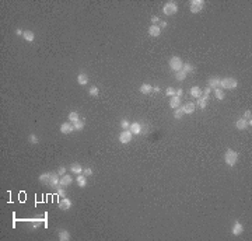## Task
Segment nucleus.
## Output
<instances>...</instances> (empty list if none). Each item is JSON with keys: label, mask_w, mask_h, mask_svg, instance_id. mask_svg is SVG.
Returning <instances> with one entry per match:
<instances>
[{"label": "nucleus", "mask_w": 252, "mask_h": 241, "mask_svg": "<svg viewBox=\"0 0 252 241\" xmlns=\"http://www.w3.org/2000/svg\"><path fill=\"white\" fill-rule=\"evenodd\" d=\"M178 13V4L175 2H167L163 6V14L167 17L174 16V14Z\"/></svg>", "instance_id": "3"}, {"label": "nucleus", "mask_w": 252, "mask_h": 241, "mask_svg": "<svg viewBox=\"0 0 252 241\" xmlns=\"http://www.w3.org/2000/svg\"><path fill=\"white\" fill-rule=\"evenodd\" d=\"M237 160H238V153L233 149H227V152L224 153V161L228 167H234Z\"/></svg>", "instance_id": "2"}, {"label": "nucleus", "mask_w": 252, "mask_h": 241, "mask_svg": "<svg viewBox=\"0 0 252 241\" xmlns=\"http://www.w3.org/2000/svg\"><path fill=\"white\" fill-rule=\"evenodd\" d=\"M153 91H154V93H160L161 91L160 86H153Z\"/></svg>", "instance_id": "47"}, {"label": "nucleus", "mask_w": 252, "mask_h": 241, "mask_svg": "<svg viewBox=\"0 0 252 241\" xmlns=\"http://www.w3.org/2000/svg\"><path fill=\"white\" fill-rule=\"evenodd\" d=\"M28 222H31V226H32V228H38L39 226L42 224V219H29Z\"/></svg>", "instance_id": "33"}, {"label": "nucleus", "mask_w": 252, "mask_h": 241, "mask_svg": "<svg viewBox=\"0 0 252 241\" xmlns=\"http://www.w3.org/2000/svg\"><path fill=\"white\" fill-rule=\"evenodd\" d=\"M168 63H170V69L172 72H175V73L182 70V66H184V62H182V59L179 58V56H172Z\"/></svg>", "instance_id": "4"}, {"label": "nucleus", "mask_w": 252, "mask_h": 241, "mask_svg": "<svg viewBox=\"0 0 252 241\" xmlns=\"http://www.w3.org/2000/svg\"><path fill=\"white\" fill-rule=\"evenodd\" d=\"M67 119H69V122H71V123L77 122V120L80 119L79 112H76V111H73V112H70V114H69V116H67Z\"/></svg>", "instance_id": "28"}, {"label": "nucleus", "mask_w": 252, "mask_h": 241, "mask_svg": "<svg viewBox=\"0 0 252 241\" xmlns=\"http://www.w3.org/2000/svg\"><path fill=\"white\" fill-rule=\"evenodd\" d=\"M207 101H209V97H206V95H202L200 98H197L196 105L200 108V110H206V107H207Z\"/></svg>", "instance_id": "20"}, {"label": "nucleus", "mask_w": 252, "mask_h": 241, "mask_svg": "<svg viewBox=\"0 0 252 241\" xmlns=\"http://www.w3.org/2000/svg\"><path fill=\"white\" fill-rule=\"evenodd\" d=\"M49 177H50V173H42L41 175L38 177V179H39L41 184H46L48 185V182H49Z\"/></svg>", "instance_id": "27"}, {"label": "nucleus", "mask_w": 252, "mask_h": 241, "mask_svg": "<svg viewBox=\"0 0 252 241\" xmlns=\"http://www.w3.org/2000/svg\"><path fill=\"white\" fill-rule=\"evenodd\" d=\"M186 76H188V74L185 73L184 70H179V72H176V73H175V79L178 80V81H184L185 79H186Z\"/></svg>", "instance_id": "32"}, {"label": "nucleus", "mask_w": 252, "mask_h": 241, "mask_svg": "<svg viewBox=\"0 0 252 241\" xmlns=\"http://www.w3.org/2000/svg\"><path fill=\"white\" fill-rule=\"evenodd\" d=\"M56 195H58L59 198H65L66 196V189L63 188V186H59V188L56 189Z\"/></svg>", "instance_id": "38"}, {"label": "nucleus", "mask_w": 252, "mask_h": 241, "mask_svg": "<svg viewBox=\"0 0 252 241\" xmlns=\"http://www.w3.org/2000/svg\"><path fill=\"white\" fill-rule=\"evenodd\" d=\"M182 70H184L186 74H189V73H192V72H195V66L186 62V63H184V66H182Z\"/></svg>", "instance_id": "29"}, {"label": "nucleus", "mask_w": 252, "mask_h": 241, "mask_svg": "<svg viewBox=\"0 0 252 241\" xmlns=\"http://www.w3.org/2000/svg\"><path fill=\"white\" fill-rule=\"evenodd\" d=\"M242 118H244V119H247L248 120V125H252V112H251V110H247V111H245V112H244V116H242Z\"/></svg>", "instance_id": "34"}, {"label": "nucleus", "mask_w": 252, "mask_h": 241, "mask_svg": "<svg viewBox=\"0 0 252 241\" xmlns=\"http://www.w3.org/2000/svg\"><path fill=\"white\" fill-rule=\"evenodd\" d=\"M179 105H181V98L176 97V95L171 97V100H170V107L172 108V110H176V108H179Z\"/></svg>", "instance_id": "24"}, {"label": "nucleus", "mask_w": 252, "mask_h": 241, "mask_svg": "<svg viewBox=\"0 0 252 241\" xmlns=\"http://www.w3.org/2000/svg\"><path fill=\"white\" fill-rule=\"evenodd\" d=\"M60 132L63 135H69V133H71V132H74V126H73V123L71 122H63L62 125H60Z\"/></svg>", "instance_id": "11"}, {"label": "nucleus", "mask_w": 252, "mask_h": 241, "mask_svg": "<svg viewBox=\"0 0 252 241\" xmlns=\"http://www.w3.org/2000/svg\"><path fill=\"white\" fill-rule=\"evenodd\" d=\"M16 34L18 35V37H23V34H24V29H23V28H17V29H16Z\"/></svg>", "instance_id": "46"}, {"label": "nucleus", "mask_w": 252, "mask_h": 241, "mask_svg": "<svg viewBox=\"0 0 252 241\" xmlns=\"http://www.w3.org/2000/svg\"><path fill=\"white\" fill-rule=\"evenodd\" d=\"M129 131L132 132V135H140L142 133V125H140L139 122H133V123H130Z\"/></svg>", "instance_id": "16"}, {"label": "nucleus", "mask_w": 252, "mask_h": 241, "mask_svg": "<svg viewBox=\"0 0 252 241\" xmlns=\"http://www.w3.org/2000/svg\"><path fill=\"white\" fill-rule=\"evenodd\" d=\"M83 170H84V167L80 164V163H73V164H70V171L74 174V175L83 174Z\"/></svg>", "instance_id": "13"}, {"label": "nucleus", "mask_w": 252, "mask_h": 241, "mask_svg": "<svg viewBox=\"0 0 252 241\" xmlns=\"http://www.w3.org/2000/svg\"><path fill=\"white\" fill-rule=\"evenodd\" d=\"M248 126H249V125H248V120L244 119V118H239V119L235 122V128L238 129V131H245Z\"/></svg>", "instance_id": "18"}, {"label": "nucleus", "mask_w": 252, "mask_h": 241, "mask_svg": "<svg viewBox=\"0 0 252 241\" xmlns=\"http://www.w3.org/2000/svg\"><path fill=\"white\" fill-rule=\"evenodd\" d=\"M210 93H212V88H210V87H205V91H202V95H206V97H209Z\"/></svg>", "instance_id": "42"}, {"label": "nucleus", "mask_w": 252, "mask_h": 241, "mask_svg": "<svg viewBox=\"0 0 252 241\" xmlns=\"http://www.w3.org/2000/svg\"><path fill=\"white\" fill-rule=\"evenodd\" d=\"M58 174H59V175H65V174H66V167H63V165H60V167H59L58 168Z\"/></svg>", "instance_id": "41"}, {"label": "nucleus", "mask_w": 252, "mask_h": 241, "mask_svg": "<svg viewBox=\"0 0 252 241\" xmlns=\"http://www.w3.org/2000/svg\"><path fill=\"white\" fill-rule=\"evenodd\" d=\"M28 142H29L31 144H38V143H39V139H38V136H37L35 133H31V135L28 136Z\"/></svg>", "instance_id": "35"}, {"label": "nucleus", "mask_w": 252, "mask_h": 241, "mask_svg": "<svg viewBox=\"0 0 252 241\" xmlns=\"http://www.w3.org/2000/svg\"><path fill=\"white\" fill-rule=\"evenodd\" d=\"M182 116H184V112H182L181 108H176V110H174V118H175V119H181Z\"/></svg>", "instance_id": "37"}, {"label": "nucleus", "mask_w": 252, "mask_h": 241, "mask_svg": "<svg viewBox=\"0 0 252 241\" xmlns=\"http://www.w3.org/2000/svg\"><path fill=\"white\" fill-rule=\"evenodd\" d=\"M150 21H151L153 24H158V23H160V19H158L157 16H153V17H151V20H150Z\"/></svg>", "instance_id": "44"}, {"label": "nucleus", "mask_w": 252, "mask_h": 241, "mask_svg": "<svg viewBox=\"0 0 252 241\" xmlns=\"http://www.w3.org/2000/svg\"><path fill=\"white\" fill-rule=\"evenodd\" d=\"M205 8V2L203 0H192L191 2V13L196 14V13H200V11Z\"/></svg>", "instance_id": "6"}, {"label": "nucleus", "mask_w": 252, "mask_h": 241, "mask_svg": "<svg viewBox=\"0 0 252 241\" xmlns=\"http://www.w3.org/2000/svg\"><path fill=\"white\" fill-rule=\"evenodd\" d=\"M74 126V131H83L84 126H86V119H79L77 122L73 123Z\"/></svg>", "instance_id": "26"}, {"label": "nucleus", "mask_w": 252, "mask_h": 241, "mask_svg": "<svg viewBox=\"0 0 252 241\" xmlns=\"http://www.w3.org/2000/svg\"><path fill=\"white\" fill-rule=\"evenodd\" d=\"M83 175H86V177H90V175H92V168H90V167H86L83 170Z\"/></svg>", "instance_id": "40"}, {"label": "nucleus", "mask_w": 252, "mask_h": 241, "mask_svg": "<svg viewBox=\"0 0 252 241\" xmlns=\"http://www.w3.org/2000/svg\"><path fill=\"white\" fill-rule=\"evenodd\" d=\"M139 91L142 93V94L147 95V94H150V93L153 91V86H151V84H149V83H143L142 86L139 87Z\"/></svg>", "instance_id": "19"}, {"label": "nucleus", "mask_w": 252, "mask_h": 241, "mask_svg": "<svg viewBox=\"0 0 252 241\" xmlns=\"http://www.w3.org/2000/svg\"><path fill=\"white\" fill-rule=\"evenodd\" d=\"M191 95L193 98H200L202 97V88H200L199 86H193V87H191Z\"/></svg>", "instance_id": "22"}, {"label": "nucleus", "mask_w": 252, "mask_h": 241, "mask_svg": "<svg viewBox=\"0 0 252 241\" xmlns=\"http://www.w3.org/2000/svg\"><path fill=\"white\" fill-rule=\"evenodd\" d=\"M58 238L60 241H69L70 240V233L66 228H59L58 230Z\"/></svg>", "instance_id": "15"}, {"label": "nucleus", "mask_w": 252, "mask_h": 241, "mask_svg": "<svg viewBox=\"0 0 252 241\" xmlns=\"http://www.w3.org/2000/svg\"><path fill=\"white\" fill-rule=\"evenodd\" d=\"M121 128H122V131H126V129H129L130 128V122H129L126 118H123L121 120Z\"/></svg>", "instance_id": "36"}, {"label": "nucleus", "mask_w": 252, "mask_h": 241, "mask_svg": "<svg viewBox=\"0 0 252 241\" xmlns=\"http://www.w3.org/2000/svg\"><path fill=\"white\" fill-rule=\"evenodd\" d=\"M195 108H196V104H193V102H186L185 105L181 107V110H182V112H184V115H191V114L195 112Z\"/></svg>", "instance_id": "10"}, {"label": "nucleus", "mask_w": 252, "mask_h": 241, "mask_svg": "<svg viewBox=\"0 0 252 241\" xmlns=\"http://www.w3.org/2000/svg\"><path fill=\"white\" fill-rule=\"evenodd\" d=\"M214 95L218 101H223L224 100V90L221 88H214Z\"/></svg>", "instance_id": "31"}, {"label": "nucleus", "mask_w": 252, "mask_h": 241, "mask_svg": "<svg viewBox=\"0 0 252 241\" xmlns=\"http://www.w3.org/2000/svg\"><path fill=\"white\" fill-rule=\"evenodd\" d=\"M77 83H79L80 86H87V84H88V76H87V73L81 72V73L77 74Z\"/></svg>", "instance_id": "17"}, {"label": "nucleus", "mask_w": 252, "mask_h": 241, "mask_svg": "<svg viewBox=\"0 0 252 241\" xmlns=\"http://www.w3.org/2000/svg\"><path fill=\"white\" fill-rule=\"evenodd\" d=\"M231 233H233L234 236H241V234L244 233V226H242L238 220H235L233 224V228H231Z\"/></svg>", "instance_id": "12"}, {"label": "nucleus", "mask_w": 252, "mask_h": 241, "mask_svg": "<svg viewBox=\"0 0 252 241\" xmlns=\"http://www.w3.org/2000/svg\"><path fill=\"white\" fill-rule=\"evenodd\" d=\"M238 87V81H237L234 77H224V79H220V87L218 88L221 90H234Z\"/></svg>", "instance_id": "1"}, {"label": "nucleus", "mask_w": 252, "mask_h": 241, "mask_svg": "<svg viewBox=\"0 0 252 241\" xmlns=\"http://www.w3.org/2000/svg\"><path fill=\"white\" fill-rule=\"evenodd\" d=\"M76 182H77V185H79L80 188H86L87 186V177L83 175V174H80V175H77Z\"/></svg>", "instance_id": "25"}, {"label": "nucleus", "mask_w": 252, "mask_h": 241, "mask_svg": "<svg viewBox=\"0 0 252 241\" xmlns=\"http://www.w3.org/2000/svg\"><path fill=\"white\" fill-rule=\"evenodd\" d=\"M23 38H24V40H25L27 42H34V40H35V34L31 31V29H24Z\"/></svg>", "instance_id": "23"}, {"label": "nucleus", "mask_w": 252, "mask_h": 241, "mask_svg": "<svg viewBox=\"0 0 252 241\" xmlns=\"http://www.w3.org/2000/svg\"><path fill=\"white\" fill-rule=\"evenodd\" d=\"M71 182H73V178H71L69 174H65V175H62V177H60V181H59L60 186H63V188H66V186H70Z\"/></svg>", "instance_id": "14"}, {"label": "nucleus", "mask_w": 252, "mask_h": 241, "mask_svg": "<svg viewBox=\"0 0 252 241\" xmlns=\"http://www.w3.org/2000/svg\"><path fill=\"white\" fill-rule=\"evenodd\" d=\"M132 137H133V135H132V132L129 131V129H126V131H122L121 133H119V142H121L122 144H128L132 142Z\"/></svg>", "instance_id": "7"}, {"label": "nucleus", "mask_w": 252, "mask_h": 241, "mask_svg": "<svg viewBox=\"0 0 252 241\" xmlns=\"http://www.w3.org/2000/svg\"><path fill=\"white\" fill-rule=\"evenodd\" d=\"M59 181H60V175H59V174H58V171H52V173H50L49 182H48V185H49L50 188H55V189H58L59 186H60V184H59Z\"/></svg>", "instance_id": "5"}, {"label": "nucleus", "mask_w": 252, "mask_h": 241, "mask_svg": "<svg viewBox=\"0 0 252 241\" xmlns=\"http://www.w3.org/2000/svg\"><path fill=\"white\" fill-rule=\"evenodd\" d=\"M73 206V202H71L69 198H60V201H59V209L60 210H69L70 207Z\"/></svg>", "instance_id": "9"}, {"label": "nucleus", "mask_w": 252, "mask_h": 241, "mask_svg": "<svg viewBox=\"0 0 252 241\" xmlns=\"http://www.w3.org/2000/svg\"><path fill=\"white\" fill-rule=\"evenodd\" d=\"M175 95H176V97H179V98H181L182 95H184V90H182V88L175 90Z\"/></svg>", "instance_id": "43"}, {"label": "nucleus", "mask_w": 252, "mask_h": 241, "mask_svg": "<svg viewBox=\"0 0 252 241\" xmlns=\"http://www.w3.org/2000/svg\"><path fill=\"white\" fill-rule=\"evenodd\" d=\"M157 25L160 27L161 29H163V28H165V27H167V23H165V21H163V20H160V23H158Z\"/></svg>", "instance_id": "45"}, {"label": "nucleus", "mask_w": 252, "mask_h": 241, "mask_svg": "<svg viewBox=\"0 0 252 241\" xmlns=\"http://www.w3.org/2000/svg\"><path fill=\"white\" fill-rule=\"evenodd\" d=\"M161 32H163V29H161L157 24H151V25L149 27V35L150 37L157 38V37H160L161 35Z\"/></svg>", "instance_id": "8"}, {"label": "nucleus", "mask_w": 252, "mask_h": 241, "mask_svg": "<svg viewBox=\"0 0 252 241\" xmlns=\"http://www.w3.org/2000/svg\"><path fill=\"white\" fill-rule=\"evenodd\" d=\"M165 94L168 97H174V95H175V88H174V87H167Z\"/></svg>", "instance_id": "39"}, {"label": "nucleus", "mask_w": 252, "mask_h": 241, "mask_svg": "<svg viewBox=\"0 0 252 241\" xmlns=\"http://www.w3.org/2000/svg\"><path fill=\"white\" fill-rule=\"evenodd\" d=\"M207 87H210L212 90L218 88V87H220V79H218V77H212V79H209Z\"/></svg>", "instance_id": "21"}, {"label": "nucleus", "mask_w": 252, "mask_h": 241, "mask_svg": "<svg viewBox=\"0 0 252 241\" xmlns=\"http://www.w3.org/2000/svg\"><path fill=\"white\" fill-rule=\"evenodd\" d=\"M88 94L92 95V97H98V95H100V88H98L97 86H91L88 88Z\"/></svg>", "instance_id": "30"}]
</instances>
